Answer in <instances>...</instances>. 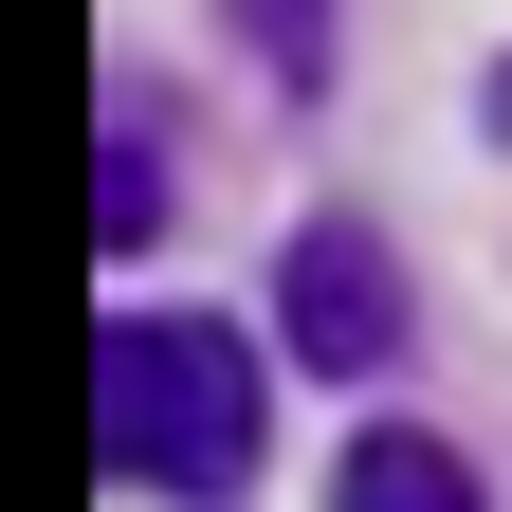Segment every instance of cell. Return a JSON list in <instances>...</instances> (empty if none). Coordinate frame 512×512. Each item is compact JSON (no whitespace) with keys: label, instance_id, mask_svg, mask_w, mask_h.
Here are the masks:
<instances>
[{"label":"cell","instance_id":"7a4b0ae2","mask_svg":"<svg viewBox=\"0 0 512 512\" xmlns=\"http://www.w3.org/2000/svg\"><path fill=\"white\" fill-rule=\"evenodd\" d=\"M275 311H293V348L330 366V384H366L384 348H403V275H384V238H366V220H311V238H293V293H275Z\"/></svg>","mask_w":512,"mask_h":512},{"label":"cell","instance_id":"8992f818","mask_svg":"<svg viewBox=\"0 0 512 512\" xmlns=\"http://www.w3.org/2000/svg\"><path fill=\"white\" fill-rule=\"evenodd\" d=\"M494 147H512V55H494Z\"/></svg>","mask_w":512,"mask_h":512},{"label":"cell","instance_id":"6da1fadb","mask_svg":"<svg viewBox=\"0 0 512 512\" xmlns=\"http://www.w3.org/2000/svg\"><path fill=\"white\" fill-rule=\"evenodd\" d=\"M92 439L128 494H238L256 476V348L202 330V311H128V330L92 348Z\"/></svg>","mask_w":512,"mask_h":512},{"label":"cell","instance_id":"5b68a950","mask_svg":"<svg viewBox=\"0 0 512 512\" xmlns=\"http://www.w3.org/2000/svg\"><path fill=\"white\" fill-rule=\"evenodd\" d=\"M238 37H256V74H275V92L330 74V0H238Z\"/></svg>","mask_w":512,"mask_h":512},{"label":"cell","instance_id":"277c9868","mask_svg":"<svg viewBox=\"0 0 512 512\" xmlns=\"http://www.w3.org/2000/svg\"><path fill=\"white\" fill-rule=\"evenodd\" d=\"M110 238H165V147H147V92H110Z\"/></svg>","mask_w":512,"mask_h":512},{"label":"cell","instance_id":"3957f363","mask_svg":"<svg viewBox=\"0 0 512 512\" xmlns=\"http://www.w3.org/2000/svg\"><path fill=\"white\" fill-rule=\"evenodd\" d=\"M330 512H476V476L439 458V439H403V421H384V439H348V476H330Z\"/></svg>","mask_w":512,"mask_h":512}]
</instances>
